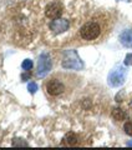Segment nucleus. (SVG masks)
Wrapping results in <instances>:
<instances>
[{
    "instance_id": "5",
    "label": "nucleus",
    "mask_w": 132,
    "mask_h": 150,
    "mask_svg": "<svg viewBox=\"0 0 132 150\" xmlns=\"http://www.w3.org/2000/svg\"><path fill=\"white\" fill-rule=\"evenodd\" d=\"M51 68H53V62H51L50 56L48 54H41L39 58V63H37V76L42 78L48 74Z\"/></svg>"
},
{
    "instance_id": "13",
    "label": "nucleus",
    "mask_w": 132,
    "mask_h": 150,
    "mask_svg": "<svg viewBox=\"0 0 132 150\" xmlns=\"http://www.w3.org/2000/svg\"><path fill=\"white\" fill-rule=\"evenodd\" d=\"M27 90H29L31 94H34L37 90V85L35 83H29V85H27Z\"/></svg>"
},
{
    "instance_id": "4",
    "label": "nucleus",
    "mask_w": 132,
    "mask_h": 150,
    "mask_svg": "<svg viewBox=\"0 0 132 150\" xmlns=\"http://www.w3.org/2000/svg\"><path fill=\"white\" fill-rule=\"evenodd\" d=\"M126 69L121 65H117L116 68H114L108 74V78H107V81H108V85L112 86V88H117V86H121L122 84L125 83V79H126Z\"/></svg>"
},
{
    "instance_id": "8",
    "label": "nucleus",
    "mask_w": 132,
    "mask_h": 150,
    "mask_svg": "<svg viewBox=\"0 0 132 150\" xmlns=\"http://www.w3.org/2000/svg\"><path fill=\"white\" fill-rule=\"evenodd\" d=\"M79 135L76 133H72V131H70L62 139V145L65 146H75V145H79Z\"/></svg>"
},
{
    "instance_id": "10",
    "label": "nucleus",
    "mask_w": 132,
    "mask_h": 150,
    "mask_svg": "<svg viewBox=\"0 0 132 150\" xmlns=\"http://www.w3.org/2000/svg\"><path fill=\"white\" fill-rule=\"evenodd\" d=\"M112 118L117 121H122L127 118V112L121 108H114L112 109Z\"/></svg>"
},
{
    "instance_id": "6",
    "label": "nucleus",
    "mask_w": 132,
    "mask_h": 150,
    "mask_svg": "<svg viewBox=\"0 0 132 150\" xmlns=\"http://www.w3.org/2000/svg\"><path fill=\"white\" fill-rule=\"evenodd\" d=\"M64 11V5L60 1H53L50 3L45 9V15L49 19H59L61 15H62Z\"/></svg>"
},
{
    "instance_id": "14",
    "label": "nucleus",
    "mask_w": 132,
    "mask_h": 150,
    "mask_svg": "<svg viewBox=\"0 0 132 150\" xmlns=\"http://www.w3.org/2000/svg\"><path fill=\"white\" fill-rule=\"evenodd\" d=\"M125 65H132V54H127L125 58Z\"/></svg>"
},
{
    "instance_id": "12",
    "label": "nucleus",
    "mask_w": 132,
    "mask_h": 150,
    "mask_svg": "<svg viewBox=\"0 0 132 150\" xmlns=\"http://www.w3.org/2000/svg\"><path fill=\"white\" fill-rule=\"evenodd\" d=\"M21 67H22V69H24V70H30L32 68V62H31L30 59H26V60L22 62Z\"/></svg>"
},
{
    "instance_id": "1",
    "label": "nucleus",
    "mask_w": 132,
    "mask_h": 150,
    "mask_svg": "<svg viewBox=\"0 0 132 150\" xmlns=\"http://www.w3.org/2000/svg\"><path fill=\"white\" fill-rule=\"evenodd\" d=\"M102 33V28L101 24L96 20H90L80 28V36L82 40L86 41H92L96 40L97 38H100Z\"/></svg>"
},
{
    "instance_id": "11",
    "label": "nucleus",
    "mask_w": 132,
    "mask_h": 150,
    "mask_svg": "<svg viewBox=\"0 0 132 150\" xmlns=\"http://www.w3.org/2000/svg\"><path fill=\"white\" fill-rule=\"evenodd\" d=\"M124 130H125V133L127 135H130V137H132V119L131 120H127L125 125H124Z\"/></svg>"
},
{
    "instance_id": "15",
    "label": "nucleus",
    "mask_w": 132,
    "mask_h": 150,
    "mask_svg": "<svg viewBox=\"0 0 132 150\" xmlns=\"http://www.w3.org/2000/svg\"><path fill=\"white\" fill-rule=\"evenodd\" d=\"M131 104H132V101H131Z\"/></svg>"
},
{
    "instance_id": "3",
    "label": "nucleus",
    "mask_w": 132,
    "mask_h": 150,
    "mask_svg": "<svg viewBox=\"0 0 132 150\" xmlns=\"http://www.w3.org/2000/svg\"><path fill=\"white\" fill-rule=\"evenodd\" d=\"M62 68L72 69V70H81L84 68V63L79 58L75 50H66L62 59Z\"/></svg>"
},
{
    "instance_id": "7",
    "label": "nucleus",
    "mask_w": 132,
    "mask_h": 150,
    "mask_svg": "<svg viewBox=\"0 0 132 150\" xmlns=\"http://www.w3.org/2000/svg\"><path fill=\"white\" fill-rule=\"evenodd\" d=\"M70 23L65 19H54L53 21L50 23V29L53 30L55 34H60V33H64L69 29Z\"/></svg>"
},
{
    "instance_id": "2",
    "label": "nucleus",
    "mask_w": 132,
    "mask_h": 150,
    "mask_svg": "<svg viewBox=\"0 0 132 150\" xmlns=\"http://www.w3.org/2000/svg\"><path fill=\"white\" fill-rule=\"evenodd\" d=\"M45 90L50 96H60L66 91V85L62 79L59 76H53L45 83Z\"/></svg>"
},
{
    "instance_id": "9",
    "label": "nucleus",
    "mask_w": 132,
    "mask_h": 150,
    "mask_svg": "<svg viewBox=\"0 0 132 150\" xmlns=\"http://www.w3.org/2000/svg\"><path fill=\"white\" fill-rule=\"evenodd\" d=\"M121 44L126 48H132V30H125L120 35Z\"/></svg>"
}]
</instances>
